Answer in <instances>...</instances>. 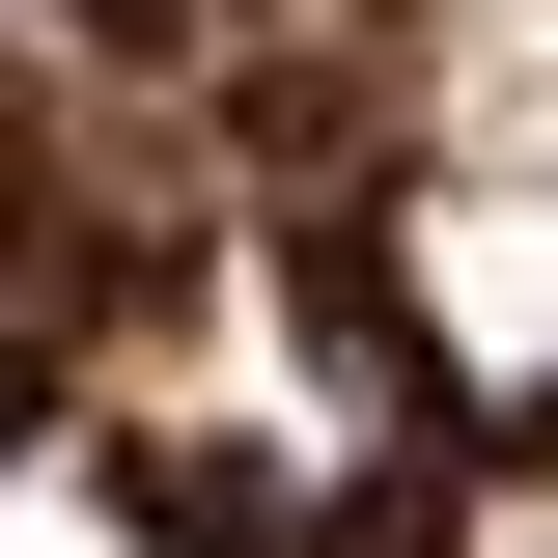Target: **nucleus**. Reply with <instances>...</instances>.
Wrapping results in <instances>:
<instances>
[{"instance_id": "nucleus-2", "label": "nucleus", "mask_w": 558, "mask_h": 558, "mask_svg": "<svg viewBox=\"0 0 558 558\" xmlns=\"http://www.w3.org/2000/svg\"><path fill=\"white\" fill-rule=\"evenodd\" d=\"M447 112H475V168H558V0H475L447 28Z\"/></svg>"}, {"instance_id": "nucleus-1", "label": "nucleus", "mask_w": 558, "mask_h": 558, "mask_svg": "<svg viewBox=\"0 0 558 558\" xmlns=\"http://www.w3.org/2000/svg\"><path fill=\"white\" fill-rule=\"evenodd\" d=\"M391 279H418V336L475 363V391H558V168H447L391 223Z\"/></svg>"}, {"instance_id": "nucleus-3", "label": "nucleus", "mask_w": 558, "mask_h": 558, "mask_svg": "<svg viewBox=\"0 0 558 558\" xmlns=\"http://www.w3.org/2000/svg\"><path fill=\"white\" fill-rule=\"evenodd\" d=\"M28 558H140V531H84V502H57V531H28Z\"/></svg>"}]
</instances>
